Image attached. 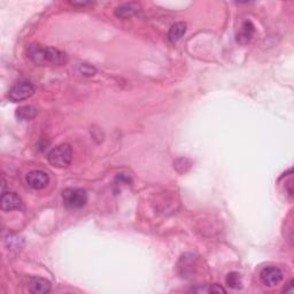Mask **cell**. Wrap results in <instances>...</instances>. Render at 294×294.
<instances>
[{
	"label": "cell",
	"instance_id": "9c48e42d",
	"mask_svg": "<svg viewBox=\"0 0 294 294\" xmlns=\"http://www.w3.org/2000/svg\"><path fill=\"white\" fill-rule=\"evenodd\" d=\"M30 292L35 294H46L51 292V283L44 278H34L30 283Z\"/></svg>",
	"mask_w": 294,
	"mask_h": 294
},
{
	"label": "cell",
	"instance_id": "2e32d148",
	"mask_svg": "<svg viewBox=\"0 0 294 294\" xmlns=\"http://www.w3.org/2000/svg\"><path fill=\"white\" fill-rule=\"evenodd\" d=\"M208 293H226V291L224 290L222 286L214 284V285H210L208 287Z\"/></svg>",
	"mask_w": 294,
	"mask_h": 294
},
{
	"label": "cell",
	"instance_id": "e0dca14e",
	"mask_svg": "<svg viewBox=\"0 0 294 294\" xmlns=\"http://www.w3.org/2000/svg\"><path fill=\"white\" fill-rule=\"evenodd\" d=\"M292 287H293V280H291V282L289 283V287H287V289H284V292H289Z\"/></svg>",
	"mask_w": 294,
	"mask_h": 294
},
{
	"label": "cell",
	"instance_id": "9a60e30c",
	"mask_svg": "<svg viewBox=\"0 0 294 294\" xmlns=\"http://www.w3.org/2000/svg\"><path fill=\"white\" fill-rule=\"evenodd\" d=\"M8 239H9L8 240V242H9V244H8L9 248H20L21 247L22 242L20 244V242H22V239L18 238V237H17V236H9Z\"/></svg>",
	"mask_w": 294,
	"mask_h": 294
},
{
	"label": "cell",
	"instance_id": "3957f363",
	"mask_svg": "<svg viewBox=\"0 0 294 294\" xmlns=\"http://www.w3.org/2000/svg\"><path fill=\"white\" fill-rule=\"evenodd\" d=\"M62 197L69 209H81L87 202V193L83 189H67L63 191Z\"/></svg>",
	"mask_w": 294,
	"mask_h": 294
},
{
	"label": "cell",
	"instance_id": "7c38bea8",
	"mask_svg": "<svg viewBox=\"0 0 294 294\" xmlns=\"http://www.w3.org/2000/svg\"><path fill=\"white\" fill-rule=\"evenodd\" d=\"M37 114V108L34 106H23L17 109V118L20 121H29L33 120Z\"/></svg>",
	"mask_w": 294,
	"mask_h": 294
},
{
	"label": "cell",
	"instance_id": "6da1fadb",
	"mask_svg": "<svg viewBox=\"0 0 294 294\" xmlns=\"http://www.w3.org/2000/svg\"><path fill=\"white\" fill-rule=\"evenodd\" d=\"M28 56L37 66L63 65L67 61L66 53L53 47H43L40 45L30 46L28 50Z\"/></svg>",
	"mask_w": 294,
	"mask_h": 294
},
{
	"label": "cell",
	"instance_id": "7a4b0ae2",
	"mask_svg": "<svg viewBox=\"0 0 294 294\" xmlns=\"http://www.w3.org/2000/svg\"><path fill=\"white\" fill-rule=\"evenodd\" d=\"M47 160L55 168H67L72 160V150L70 145L62 144L53 148L47 156Z\"/></svg>",
	"mask_w": 294,
	"mask_h": 294
},
{
	"label": "cell",
	"instance_id": "ba28073f",
	"mask_svg": "<svg viewBox=\"0 0 294 294\" xmlns=\"http://www.w3.org/2000/svg\"><path fill=\"white\" fill-rule=\"evenodd\" d=\"M254 24L251 21H245L242 25V30H240L238 36H237V42L242 44V45H245V44H247L252 39V37L254 36Z\"/></svg>",
	"mask_w": 294,
	"mask_h": 294
},
{
	"label": "cell",
	"instance_id": "8fae6325",
	"mask_svg": "<svg viewBox=\"0 0 294 294\" xmlns=\"http://www.w3.org/2000/svg\"><path fill=\"white\" fill-rule=\"evenodd\" d=\"M139 11V6L135 2H130V4H124L120 6L115 9V15L120 18H128L135 15L136 13Z\"/></svg>",
	"mask_w": 294,
	"mask_h": 294
},
{
	"label": "cell",
	"instance_id": "277c9868",
	"mask_svg": "<svg viewBox=\"0 0 294 294\" xmlns=\"http://www.w3.org/2000/svg\"><path fill=\"white\" fill-rule=\"evenodd\" d=\"M35 93V86L29 82H20L15 84L8 92V99L12 103H20L27 100Z\"/></svg>",
	"mask_w": 294,
	"mask_h": 294
},
{
	"label": "cell",
	"instance_id": "5b68a950",
	"mask_svg": "<svg viewBox=\"0 0 294 294\" xmlns=\"http://www.w3.org/2000/svg\"><path fill=\"white\" fill-rule=\"evenodd\" d=\"M28 185L30 188H33L34 190H43L45 189L50 183V177L45 172H42V170H34V172H30L28 173L27 177Z\"/></svg>",
	"mask_w": 294,
	"mask_h": 294
},
{
	"label": "cell",
	"instance_id": "8992f818",
	"mask_svg": "<svg viewBox=\"0 0 294 294\" xmlns=\"http://www.w3.org/2000/svg\"><path fill=\"white\" fill-rule=\"evenodd\" d=\"M260 277L265 286L274 287L283 280V273L278 268L267 267L261 271Z\"/></svg>",
	"mask_w": 294,
	"mask_h": 294
},
{
	"label": "cell",
	"instance_id": "5bb4252c",
	"mask_svg": "<svg viewBox=\"0 0 294 294\" xmlns=\"http://www.w3.org/2000/svg\"><path fill=\"white\" fill-rule=\"evenodd\" d=\"M80 72L83 76H86V77H92V76L97 74V69L93 66L88 65V63H82L80 66Z\"/></svg>",
	"mask_w": 294,
	"mask_h": 294
},
{
	"label": "cell",
	"instance_id": "52a82bcc",
	"mask_svg": "<svg viewBox=\"0 0 294 294\" xmlns=\"http://www.w3.org/2000/svg\"><path fill=\"white\" fill-rule=\"evenodd\" d=\"M1 209L5 211H11L18 209L21 207V198L14 192H6L1 195Z\"/></svg>",
	"mask_w": 294,
	"mask_h": 294
},
{
	"label": "cell",
	"instance_id": "4fadbf2b",
	"mask_svg": "<svg viewBox=\"0 0 294 294\" xmlns=\"http://www.w3.org/2000/svg\"><path fill=\"white\" fill-rule=\"evenodd\" d=\"M225 282L227 284V286L231 287V289H240L242 286V282H240V275L238 273H230L226 276Z\"/></svg>",
	"mask_w": 294,
	"mask_h": 294
},
{
	"label": "cell",
	"instance_id": "30bf717a",
	"mask_svg": "<svg viewBox=\"0 0 294 294\" xmlns=\"http://www.w3.org/2000/svg\"><path fill=\"white\" fill-rule=\"evenodd\" d=\"M186 33V23L184 22H176L172 25L169 33H168V38L172 43H177L178 40L182 39V37L184 36Z\"/></svg>",
	"mask_w": 294,
	"mask_h": 294
}]
</instances>
